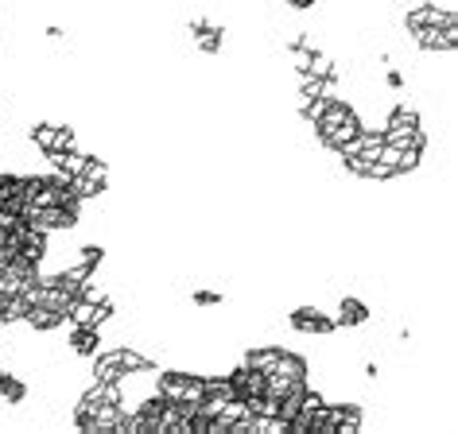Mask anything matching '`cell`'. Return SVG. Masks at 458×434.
<instances>
[{"mask_svg": "<svg viewBox=\"0 0 458 434\" xmlns=\"http://www.w3.org/2000/svg\"><path fill=\"white\" fill-rule=\"evenodd\" d=\"M229 384H233L237 399H253L265 392V372L257 369H245V364H237V369H229Z\"/></svg>", "mask_w": 458, "mask_h": 434, "instance_id": "obj_8", "label": "cell"}, {"mask_svg": "<svg viewBox=\"0 0 458 434\" xmlns=\"http://www.w3.org/2000/svg\"><path fill=\"white\" fill-rule=\"evenodd\" d=\"M191 303L202 306V311H206V306H222V291H194Z\"/></svg>", "mask_w": 458, "mask_h": 434, "instance_id": "obj_13", "label": "cell"}, {"mask_svg": "<svg viewBox=\"0 0 458 434\" xmlns=\"http://www.w3.org/2000/svg\"><path fill=\"white\" fill-rule=\"evenodd\" d=\"M66 326V311H51V306H28L24 314V330H36V334H51V330Z\"/></svg>", "mask_w": 458, "mask_h": 434, "instance_id": "obj_9", "label": "cell"}, {"mask_svg": "<svg viewBox=\"0 0 458 434\" xmlns=\"http://www.w3.org/2000/svg\"><path fill=\"white\" fill-rule=\"evenodd\" d=\"M311 129H315V140L323 144L327 152H338V147L361 129V117H358V109H353L350 101L330 97V101H327V109L311 121Z\"/></svg>", "mask_w": 458, "mask_h": 434, "instance_id": "obj_1", "label": "cell"}, {"mask_svg": "<svg viewBox=\"0 0 458 434\" xmlns=\"http://www.w3.org/2000/svg\"><path fill=\"white\" fill-rule=\"evenodd\" d=\"M101 326H71V353L74 357H94L101 353Z\"/></svg>", "mask_w": 458, "mask_h": 434, "instance_id": "obj_10", "label": "cell"}, {"mask_svg": "<svg viewBox=\"0 0 458 434\" xmlns=\"http://www.w3.org/2000/svg\"><path fill=\"white\" fill-rule=\"evenodd\" d=\"M288 326L295 334H307V338H330L338 330L335 318L327 311H318V306H295V311H288Z\"/></svg>", "mask_w": 458, "mask_h": 434, "instance_id": "obj_4", "label": "cell"}, {"mask_svg": "<svg viewBox=\"0 0 458 434\" xmlns=\"http://www.w3.org/2000/svg\"><path fill=\"white\" fill-rule=\"evenodd\" d=\"M446 20H454V8L451 4H435V0H423V4L408 8L404 16H400V28L408 31V36H416L420 28H435V24H446Z\"/></svg>", "mask_w": 458, "mask_h": 434, "instance_id": "obj_6", "label": "cell"}, {"mask_svg": "<svg viewBox=\"0 0 458 434\" xmlns=\"http://www.w3.org/2000/svg\"><path fill=\"white\" fill-rule=\"evenodd\" d=\"M284 4H288L292 13H311V8L318 4V0H284Z\"/></svg>", "mask_w": 458, "mask_h": 434, "instance_id": "obj_14", "label": "cell"}, {"mask_svg": "<svg viewBox=\"0 0 458 434\" xmlns=\"http://www.w3.org/2000/svg\"><path fill=\"white\" fill-rule=\"evenodd\" d=\"M152 392L164 396L167 404H179V407H187V411H199L206 388H202V372L167 369V372H152Z\"/></svg>", "mask_w": 458, "mask_h": 434, "instance_id": "obj_2", "label": "cell"}, {"mask_svg": "<svg viewBox=\"0 0 458 434\" xmlns=\"http://www.w3.org/2000/svg\"><path fill=\"white\" fill-rule=\"evenodd\" d=\"M284 346H257V349H245V369H257V372H272V364L280 361Z\"/></svg>", "mask_w": 458, "mask_h": 434, "instance_id": "obj_11", "label": "cell"}, {"mask_svg": "<svg viewBox=\"0 0 458 434\" xmlns=\"http://www.w3.org/2000/svg\"><path fill=\"white\" fill-rule=\"evenodd\" d=\"M0 117H4V109H0Z\"/></svg>", "mask_w": 458, "mask_h": 434, "instance_id": "obj_15", "label": "cell"}, {"mask_svg": "<svg viewBox=\"0 0 458 434\" xmlns=\"http://www.w3.org/2000/svg\"><path fill=\"white\" fill-rule=\"evenodd\" d=\"M36 280H39V264H31L24 256H13L0 268V299H4V295H24Z\"/></svg>", "mask_w": 458, "mask_h": 434, "instance_id": "obj_3", "label": "cell"}, {"mask_svg": "<svg viewBox=\"0 0 458 434\" xmlns=\"http://www.w3.org/2000/svg\"><path fill=\"white\" fill-rule=\"evenodd\" d=\"M416 47L420 51H428V54H454L458 47V20H446V24H435V28H420L416 36Z\"/></svg>", "mask_w": 458, "mask_h": 434, "instance_id": "obj_5", "label": "cell"}, {"mask_svg": "<svg viewBox=\"0 0 458 434\" xmlns=\"http://www.w3.org/2000/svg\"><path fill=\"white\" fill-rule=\"evenodd\" d=\"M106 245H98V241H86V245H78V264H89V268H98V264H106Z\"/></svg>", "mask_w": 458, "mask_h": 434, "instance_id": "obj_12", "label": "cell"}, {"mask_svg": "<svg viewBox=\"0 0 458 434\" xmlns=\"http://www.w3.org/2000/svg\"><path fill=\"white\" fill-rule=\"evenodd\" d=\"M369 318H373V311L358 299V295H342L338 299V318H335L338 330H358V326L369 322Z\"/></svg>", "mask_w": 458, "mask_h": 434, "instance_id": "obj_7", "label": "cell"}]
</instances>
